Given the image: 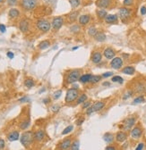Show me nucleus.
Returning a JSON list of instances; mask_svg holds the SVG:
<instances>
[{"mask_svg":"<svg viewBox=\"0 0 146 150\" xmlns=\"http://www.w3.org/2000/svg\"><path fill=\"white\" fill-rule=\"evenodd\" d=\"M33 138H34V135L31 131H26L24 132L21 137V143L24 146H29L33 141Z\"/></svg>","mask_w":146,"mask_h":150,"instance_id":"1","label":"nucleus"},{"mask_svg":"<svg viewBox=\"0 0 146 150\" xmlns=\"http://www.w3.org/2000/svg\"><path fill=\"white\" fill-rule=\"evenodd\" d=\"M80 77H81L80 70H73V71L69 73L67 79H66V81H67V83H74L80 79Z\"/></svg>","mask_w":146,"mask_h":150,"instance_id":"2","label":"nucleus"},{"mask_svg":"<svg viewBox=\"0 0 146 150\" xmlns=\"http://www.w3.org/2000/svg\"><path fill=\"white\" fill-rule=\"evenodd\" d=\"M78 98V90L74 89H69L65 95V102L66 103H71L74 101L75 99Z\"/></svg>","mask_w":146,"mask_h":150,"instance_id":"3","label":"nucleus"},{"mask_svg":"<svg viewBox=\"0 0 146 150\" xmlns=\"http://www.w3.org/2000/svg\"><path fill=\"white\" fill-rule=\"evenodd\" d=\"M104 106H105V103H104V102H101V101L96 102V103L93 104L91 106H90L88 109H87L86 114H87V115H90V114H91L94 113V112L100 111Z\"/></svg>","mask_w":146,"mask_h":150,"instance_id":"4","label":"nucleus"},{"mask_svg":"<svg viewBox=\"0 0 146 150\" xmlns=\"http://www.w3.org/2000/svg\"><path fill=\"white\" fill-rule=\"evenodd\" d=\"M37 1L36 0H22L21 6L26 10H31L36 6Z\"/></svg>","mask_w":146,"mask_h":150,"instance_id":"5","label":"nucleus"},{"mask_svg":"<svg viewBox=\"0 0 146 150\" xmlns=\"http://www.w3.org/2000/svg\"><path fill=\"white\" fill-rule=\"evenodd\" d=\"M135 123V118L134 117H129L127 119H125L123 124V129L125 130H130L133 127V125Z\"/></svg>","mask_w":146,"mask_h":150,"instance_id":"6","label":"nucleus"},{"mask_svg":"<svg viewBox=\"0 0 146 150\" xmlns=\"http://www.w3.org/2000/svg\"><path fill=\"white\" fill-rule=\"evenodd\" d=\"M37 27L40 30H42L43 32H47L50 29V24L48 21H45V20H40L37 22Z\"/></svg>","mask_w":146,"mask_h":150,"instance_id":"7","label":"nucleus"},{"mask_svg":"<svg viewBox=\"0 0 146 150\" xmlns=\"http://www.w3.org/2000/svg\"><path fill=\"white\" fill-rule=\"evenodd\" d=\"M122 65H123V59L120 57H115L110 62V66L113 69H116V70H118L119 68H121Z\"/></svg>","mask_w":146,"mask_h":150,"instance_id":"8","label":"nucleus"},{"mask_svg":"<svg viewBox=\"0 0 146 150\" xmlns=\"http://www.w3.org/2000/svg\"><path fill=\"white\" fill-rule=\"evenodd\" d=\"M142 129L140 128V127H134V128L131 130V137L133 138H139L142 136Z\"/></svg>","mask_w":146,"mask_h":150,"instance_id":"9","label":"nucleus"},{"mask_svg":"<svg viewBox=\"0 0 146 150\" xmlns=\"http://www.w3.org/2000/svg\"><path fill=\"white\" fill-rule=\"evenodd\" d=\"M63 19L61 17H56L53 21H52V27L54 28V29H56V30H58V29H60L62 25H63Z\"/></svg>","mask_w":146,"mask_h":150,"instance_id":"10","label":"nucleus"},{"mask_svg":"<svg viewBox=\"0 0 146 150\" xmlns=\"http://www.w3.org/2000/svg\"><path fill=\"white\" fill-rule=\"evenodd\" d=\"M110 3H111V0H97L96 5L99 8H107L109 6Z\"/></svg>","mask_w":146,"mask_h":150,"instance_id":"11","label":"nucleus"},{"mask_svg":"<svg viewBox=\"0 0 146 150\" xmlns=\"http://www.w3.org/2000/svg\"><path fill=\"white\" fill-rule=\"evenodd\" d=\"M130 15V10L125 7H122V8L119 9V16L122 20H125L126 18L129 17Z\"/></svg>","mask_w":146,"mask_h":150,"instance_id":"12","label":"nucleus"},{"mask_svg":"<svg viewBox=\"0 0 146 150\" xmlns=\"http://www.w3.org/2000/svg\"><path fill=\"white\" fill-rule=\"evenodd\" d=\"M71 139L70 138H65L64 141L59 145V149L61 150H67L69 147H71Z\"/></svg>","mask_w":146,"mask_h":150,"instance_id":"13","label":"nucleus"},{"mask_svg":"<svg viewBox=\"0 0 146 150\" xmlns=\"http://www.w3.org/2000/svg\"><path fill=\"white\" fill-rule=\"evenodd\" d=\"M104 56L107 58V59H113L114 58V56H115V51L110 48V47H108V48H106L105 50H104Z\"/></svg>","mask_w":146,"mask_h":150,"instance_id":"14","label":"nucleus"},{"mask_svg":"<svg viewBox=\"0 0 146 150\" xmlns=\"http://www.w3.org/2000/svg\"><path fill=\"white\" fill-rule=\"evenodd\" d=\"M101 58H102V56L99 52H94L91 56V61L93 64H99L101 61Z\"/></svg>","mask_w":146,"mask_h":150,"instance_id":"15","label":"nucleus"},{"mask_svg":"<svg viewBox=\"0 0 146 150\" xmlns=\"http://www.w3.org/2000/svg\"><path fill=\"white\" fill-rule=\"evenodd\" d=\"M126 138H127V135H126V133L125 132H123V131H119V132H117L116 136V140L117 142H124L125 141V139H126Z\"/></svg>","mask_w":146,"mask_h":150,"instance_id":"16","label":"nucleus"},{"mask_svg":"<svg viewBox=\"0 0 146 150\" xmlns=\"http://www.w3.org/2000/svg\"><path fill=\"white\" fill-rule=\"evenodd\" d=\"M91 77V74L90 73H86V74H83V75H81V77L79 79V81L82 84H86L87 82H90V79Z\"/></svg>","mask_w":146,"mask_h":150,"instance_id":"17","label":"nucleus"},{"mask_svg":"<svg viewBox=\"0 0 146 150\" xmlns=\"http://www.w3.org/2000/svg\"><path fill=\"white\" fill-rule=\"evenodd\" d=\"M19 27H20V30H21L22 32H26V31L28 30V29H29V22L26 21V20H22V21L20 22Z\"/></svg>","mask_w":146,"mask_h":150,"instance_id":"18","label":"nucleus"},{"mask_svg":"<svg viewBox=\"0 0 146 150\" xmlns=\"http://www.w3.org/2000/svg\"><path fill=\"white\" fill-rule=\"evenodd\" d=\"M89 21H90V15H88V14H83V15H81L79 17V22L82 25L87 24L89 22Z\"/></svg>","mask_w":146,"mask_h":150,"instance_id":"19","label":"nucleus"},{"mask_svg":"<svg viewBox=\"0 0 146 150\" xmlns=\"http://www.w3.org/2000/svg\"><path fill=\"white\" fill-rule=\"evenodd\" d=\"M105 21L107 23H114L117 21V16L116 14H107L105 18Z\"/></svg>","mask_w":146,"mask_h":150,"instance_id":"20","label":"nucleus"},{"mask_svg":"<svg viewBox=\"0 0 146 150\" xmlns=\"http://www.w3.org/2000/svg\"><path fill=\"white\" fill-rule=\"evenodd\" d=\"M122 73L127 74V75H133V73H135V69L133 68V66H126L122 70Z\"/></svg>","mask_w":146,"mask_h":150,"instance_id":"21","label":"nucleus"},{"mask_svg":"<svg viewBox=\"0 0 146 150\" xmlns=\"http://www.w3.org/2000/svg\"><path fill=\"white\" fill-rule=\"evenodd\" d=\"M45 136L43 130H38L34 133V139L36 141H41Z\"/></svg>","mask_w":146,"mask_h":150,"instance_id":"22","label":"nucleus"},{"mask_svg":"<svg viewBox=\"0 0 146 150\" xmlns=\"http://www.w3.org/2000/svg\"><path fill=\"white\" fill-rule=\"evenodd\" d=\"M19 138V132L18 131H13L8 135L9 141H15Z\"/></svg>","mask_w":146,"mask_h":150,"instance_id":"23","label":"nucleus"},{"mask_svg":"<svg viewBox=\"0 0 146 150\" xmlns=\"http://www.w3.org/2000/svg\"><path fill=\"white\" fill-rule=\"evenodd\" d=\"M95 39L97 41H99V42H102L106 39V35L104 34L103 32H97V34L94 36Z\"/></svg>","mask_w":146,"mask_h":150,"instance_id":"24","label":"nucleus"},{"mask_svg":"<svg viewBox=\"0 0 146 150\" xmlns=\"http://www.w3.org/2000/svg\"><path fill=\"white\" fill-rule=\"evenodd\" d=\"M103 139L107 142V143H111V142H113V140H114V136L112 135L111 133L107 132L103 136Z\"/></svg>","mask_w":146,"mask_h":150,"instance_id":"25","label":"nucleus"},{"mask_svg":"<svg viewBox=\"0 0 146 150\" xmlns=\"http://www.w3.org/2000/svg\"><path fill=\"white\" fill-rule=\"evenodd\" d=\"M101 80V77L99 76V75H91V77L90 79V82L91 84H96L98 83Z\"/></svg>","mask_w":146,"mask_h":150,"instance_id":"26","label":"nucleus"},{"mask_svg":"<svg viewBox=\"0 0 146 150\" xmlns=\"http://www.w3.org/2000/svg\"><path fill=\"white\" fill-rule=\"evenodd\" d=\"M97 14H98V16L99 18L100 19H105L106 16H107V11L105 10V9H100V10H98L97 11Z\"/></svg>","mask_w":146,"mask_h":150,"instance_id":"27","label":"nucleus"},{"mask_svg":"<svg viewBox=\"0 0 146 150\" xmlns=\"http://www.w3.org/2000/svg\"><path fill=\"white\" fill-rule=\"evenodd\" d=\"M18 15H19V11L17 9L13 8L9 11V16L11 18H16Z\"/></svg>","mask_w":146,"mask_h":150,"instance_id":"28","label":"nucleus"},{"mask_svg":"<svg viewBox=\"0 0 146 150\" xmlns=\"http://www.w3.org/2000/svg\"><path fill=\"white\" fill-rule=\"evenodd\" d=\"M49 47V42L47 40H44V41H41V42L39 44V49H46Z\"/></svg>","mask_w":146,"mask_h":150,"instance_id":"29","label":"nucleus"},{"mask_svg":"<svg viewBox=\"0 0 146 150\" xmlns=\"http://www.w3.org/2000/svg\"><path fill=\"white\" fill-rule=\"evenodd\" d=\"M144 89H145L144 86L141 84V83H139V84L135 86V92L136 93H142V92H144Z\"/></svg>","mask_w":146,"mask_h":150,"instance_id":"30","label":"nucleus"},{"mask_svg":"<svg viewBox=\"0 0 146 150\" xmlns=\"http://www.w3.org/2000/svg\"><path fill=\"white\" fill-rule=\"evenodd\" d=\"M86 100H87V96H86L85 94H82V95H81L80 97H78L77 104H79V105H80V104H83Z\"/></svg>","mask_w":146,"mask_h":150,"instance_id":"31","label":"nucleus"},{"mask_svg":"<svg viewBox=\"0 0 146 150\" xmlns=\"http://www.w3.org/2000/svg\"><path fill=\"white\" fill-rule=\"evenodd\" d=\"M24 85H25L27 88H31V87L34 86V81H33L31 79H27V80H25V81H24Z\"/></svg>","mask_w":146,"mask_h":150,"instance_id":"32","label":"nucleus"},{"mask_svg":"<svg viewBox=\"0 0 146 150\" xmlns=\"http://www.w3.org/2000/svg\"><path fill=\"white\" fill-rule=\"evenodd\" d=\"M29 126H30V122L29 121H24V122L20 123V128L21 130H26Z\"/></svg>","mask_w":146,"mask_h":150,"instance_id":"33","label":"nucleus"},{"mask_svg":"<svg viewBox=\"0 0 146 150\" xmlns=\"http://www.w3.org/2000/svg\"><path fill=\"white\" fill-rule=\"evenodd\" d=\"M143 101H144V97H143V96H139V97H137L136 98L133 99V104H140V103H142Z\"/></svg>","mask_w":146,"mask_h":150,"instance_id":"34","label":"nucleus"},{"mask_svg":"<svg viewBox=\"0 0 146 150\" xmlns=\"http://www.w3.org/2000/svg\"><path fill=\"white\" fill-rule=\"evenodd\" d=\"M79 146H80V143L78 140H75L73 144L71 145V150H79Z\"/></svg>","mask_w":146,"mask_h":150,"instance_id":"35","label":"nucleus"},{"mask_svg":"<svg viewBox=\"0 0 146 150\" xmlns=\"http://www.w3.org/2000/svg\"><path fill=\"white\" fill-rule=\"evenodd\" d=\"M73 125H69V126H67V127L63 130L62 134H63V135H66V134H68L69 132H71V131L73 130Z\"/></svg>","mask_w":146,"mask_h":150,"instance_id":"36","label":"nucleus"},{"mask_svg":"<svg viewBox=\"0 0 146 150\" xmlns=\"http://www.w3.org/2000/svg\"><path fill=\"white\" fill-rule=\"evenodd\" d=\"M70 4H71V6L73 8H76L78 5L80 4V0H69Z\"/></svg>","mask_w":146,"mask_h":150,"instance_id":"37","label":"nucleus"},{"mask_svg":"<svg viewBox=\"0 0 146 150\" xmlns=\"http://www.w3.org/2000/svg\"><path fill=\"white\" fill-rule=\"evenodd\" d=\"M97 30H96V28L94 27H90V29L88 30V34L90 35V36H95V35L97 34Z\"/></svg>","mask_w":146,"mask_h":150,"instance_id":"38","label":"nucleus"},{"mask_svg":"<svg viewBox=\"0 0 146 150\" xmlns=\"http://www.w3.org/2000/svg\"><path fill=\"white\" fill-rule=\"evenodd\" d=\"M112 81L118 82V83H123L124 80H123V78L120 77V76H114V77L112 78Z\"/></svg>","mask_w":146,"mask_h":150,"instance_id":"39","label":"nucleus"},{"mask_svg":"<svg viewBox=\"0 0 146 150\" xmlns=\"http://www.w3.org/2000/svg\"><path fill=\"white\" fill-rule=\"evenodd\" d=\"M61 95H62V90H57L54 93L53 97H54V99H58L61 97Z\"/></svg>","mask_w":146,"mask_h":150,"instance_id":"40","label":"nucleus"},{"mask_svg":"<svg viewBox=\"0 0 146 150\" xmlns=\"http://www.w3.org/2000/svg\"><path fill=\"white\" fill-rule=\"evenodd\" d=\"M133 95V91H127L126 93H125L124 96H123V99L124 100H125V99H127V98H129L131 96Z\"/></svg>","mask_w":146,"mask_h":150,"instance_id":"41","label":"nucleus"},{"mask_svg":"<svg viewBox=\"0 0 146 150\" xmlns=\"http://www.w3.org/2000/svg\"><path fill=\"white\" fill-rule=\"evenodd\" d=\"M77 14H78L77 12H74V13H71V14L69 15V18H70V21H74V20H75V18H76V16H77Z\"/></svg>","mask_w":146,"mask_h":150,"instance_id":"42","label":"nucleus"},{"mask_svg":"<svg viewBox=\"0 0 146 150\" xmlns=\"http://www.w3.org/2000/svg\"><path fill=\"white\" fill-rule=\"evenodd\" d=\"M111 75H113V73L112 72H107V73H105L102 74V77L103 78H108L110 77Z\"/></svg>","mask_w":146,"mask_h":150,"instance_id":"43","label":"nucleus"},{"mask_svg":"<svg viewBox=\"0 0 146 150\" xmlns=\"http://www.w3.org/2000/svg\"><path fill=\"white\" fill-rule=\"evenodd\" d=\"M133 0H124V4L125 5H131L133 4Z\"/></svg>","mask_w":146,"mask_h":150,"instance_id":"44","label":"nucleus"},{"mask_svg":"<svg viewBox=\"0 0 146 150\" xmlns=\"http://www.w3.org/2000/svg\"><path fill=\"white\" fill-rule=\"evenodd\" d=\"M143 146H144V144H143V143H140V144L136 146L135 150H142L143 149Z\"/></svg>","mask_w":146,"mask_h":150,"instance_id":"45","label":"nucleus"},{"mask_svg":"<svg viewBox=\"0 0 146 150\" xmlns=\"http://www.w3.org/2000/svg\"><path fill=\"white\" fill-rule=\"evenodd\" d=\"M90 106V102H84V103H83V105H82V108H83V109H86V108H89V107Z\"/></svg>","mask_w":146,"mask_h":150,"instance_id":"46","label":"nucleus"},{"mask_svg":"<svg viewBox=\"0 0 146 150\" xmlns=\"http://www.w3.org/2000/svg\"><path fill=\"white\" fill-rule=\"evenodd\" d=\"M79 30H80V28H79V26H73V28L71 29V30H72V32H77V31H79Z\"/></svg>","mask_w":146,"mask_h":150,"instance_id":"47","label":"nucleus"},{"mask_svg":"<svg viewBox=\"0 0 146 150\" xmlns=\"http://www.w3.org/2000/svg\"><path fill=\"white\" fill-rule=\"evenodd\" d=\"M5 30H6L5 26H4V24H0V31H1L2 33H4V32H5Z\"/></svg>","mask_w":146,"mask_h":150,"instance_id":"48","label":"nucleus"},{"mask_svg":"<svg viewBox=\"0 0 146 150\" xmlns=\"http://www.w3.org/2000/svg\"><path fill=\"white\" fill-rule=\"evenodd\" d=\"M4 139H2V138H0V149H3L4 147Z\"/></svg>","mask_w":146,"mask_h":150,"instance_id":"49","label":"nucleus"},{"mask_svg":"<svg viewBox=\"0 0 146 150\" xmlns=\"http://www.w3.org/2000/svg\"><path fill=\"white\" fill-rule=\"evenodd\" d=\"M7 56H8V58H10V59H13V56H14V55H13V52H7Z\"/></svg>","mask_w":146,"mask_h":150,"instance_id":"50","label":"nucleus"},{"mask_svg":"<svg viewBox=\"0 0 146 150\" xmlns=\"http://www.w3.org/2000/svg\"><path fill=\"white\" fill-rule=\"evenodd\" d=\"M83 122H84V119H83V118H81L80 120H78L77 122H76V123H77L78 126H81Z\"/></svg>","mask_w":146,"mask_h":150,"instance_id":"51","label":"nucleus"},{"mask_svg":"<svg viewBox=\"0 0 146 150\" xmlns=\"http://www.w3.org/2000/svg\"><path fill=\"white\" fill-rule=\"evenodd\" d=\"M7 2H8V4H10V5H13V4H16V0H8Z\"/></svg>","mask_w":146,"mask_h":150,"instance_id":"52","label":"nucleus"},{"mask_svg":"<svg viewBox=\"0 0 146 150\" xmlns=\"http://www.w3.org/2000/svg\"><path fill=\"white\" fill-rule=\"evenodd\" d=\"M141 13H142V15L146 14V7L145 6H142V8H141Z\"/></svg>","mask_w":146,"mask_h":150,"instance_id":"53","label":"nucleus"},{"mask_svg":"<svg viewBox=\"0 0 146 150\" xmlns=\"http://www.w3.org/2000/svg\"><path fill=\"white\" fill-rule=\"evenodd\" d=\"M19 101L20 102H26V101H29V98H27V97H22V98L21 99H19Z\"/></svg>","mask_w":146,"mask_h":150,"instance_id":"54","label":"nucleus"},{"mask_svg":"<svg viewBox=\"0 0 146 150\" xmlns=\"http://www.w3.org/2000/svg\"><path fill=\"white\" fill-rule=\"evenodd\" d=\"M58 109H59V107L58 106H53L52 107V110H53L54 112H57L58 111Z\"/></svg>","mask_w":146,"mask_h":150,"instance_id":"55","label":"nucleus"},{"mask_svg":"<svg viewBox=\"0 0 146 150\" xmlns=\"http://www.w3.org/2000/svg\"><path fill=\"white\" fill-rule=\"evenodd\" d=\"M106 150H116V149H115L114 146H107V148H106Z\"/></svg>","mask_w":146,"mask_h":150,"instance_id":"56","label":"nucleus"},{"mask_svg":"<svg viewBox=\"0 0 146 150\" xmlns=\"http://www.w3.org/2000/svg\"><path fill=\"white\" fill-rule=\"evenodd\" d=\"M103 86H109V83H108V82H104L103 83Z\"/></svg>","mask_w":146,"mask_h":150,"instance_id":"57","label":"nucleus"},{"mask_svg":"<svg viewBox=\"0 0 146 150\" xmlns=\"http://www.w3.org/2000/svg\"><path fill=\"white\" fill-rule=\"evenodd\" d=\"M48 101H49L48 99H44V100H43V102H44V103H47Z\"/></svg>","mask_w":146,"mask_h":150,"instance_id":"58","label":"nucleus"},{"mask_svg":"<svg viewBox=\"0 0 146 150\" xmlns=\"http://www.w3.org/2000/svg\"><path fill=\"white\" fill-rule=\"evenodd\" d=\"M76 49H78V47H73V48H72V50H76Z\"/></svg>","mask_w":146,"mask_h":150,"instance_id":"59","label":"nucleus"},{"mask_svg":"<svg viewBox=\"0 0 146 150\" xmlns=\"http://www.w3.org/2000/svg\"><path fill=\"white\" fill-rule=\"evenodd\" d=\"M2 1H3V0H0V2H2Z\"/></svg>","mask_w":146,"mask_h":150,"instance_id":"60","label":"nucleus"}]
</instances>
